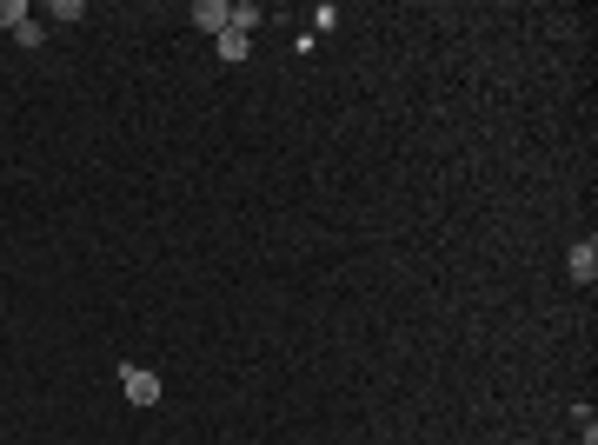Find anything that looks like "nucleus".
<instances>
[{
	"instance_id": "nucleus-1",
	"label": "nucleus",
	"mask_w": 598,
	"mask_h": 445,
	"mask_svg": "<svg viewBox=\"0 0 598 445\" xmlns=\"http://www.w3.org/2000/svg\"><path fill=\"white\" fill-rule=\"evenodd\" d=\"M120 386H127L133 406H160V379H153L147 366H120Z\"/></svg>"
},
{
	"instance_id": "nucleus-2",
	"label": "nucleus",
	"mask_w": 598,
	"mask_h": 445,
	"mask_svg": "<svg viewBox=\"0 0 598 445\" xmlns=\"http://www.w3.org/2000/svg\"><path fill=\"white\" fill-rule=\"evenodd\" d=\"M565 266H572V279H579V286H592V279H598V240H579Z\"/></svg>"
},
{
	"instance_id": "nucleus-3",
	"label": "nucleus",
	"mask_w": 598,
	"mask_h": 445,
	"mask_svg": "<svg viewBox=\"0 0 598 445\" xmlns=\"http://www.w3.org/2000/svg\"><path fill=\"white\" fill-rule=\"evenodd\" d=\"M193 27L200 34H226V0H193Z\"/></svg>"
},
{
	"instance_id": "nucleus-4",
	"label": "nucleus",
	"mask_w": 598,
	"mask_h": 445,
	"mask_svg": "<svg viewBox=\"0 0 598 445\" xmlns=\"http://www.w3.org/2000/svg\"><path fill=\"white\" fill-rule=\"evenodd\" d=\"M213 47H220V60H246V47H253V40H246L240 27H226V34H213Z\"/></svg>"
},
{
	"instance_id": "nucleus-5",
	"label": "nucleus",
	"mask_w": 598,
	"mask_h": 445,
	"mask_svg": "<svg viewBox=\"0 0 598 445\" xmlns=\"http://www.w3.org/2000/svg\"><path fill=\"white\" fill-rule=\"evenodd\" d=\"M226 27H240V34H253V27H260V7H253V0H240V7H226Z\"/></svg>"
},
{
	"instance_id": "nucleus-6",
	"label": "nucleus",
	"mask_w": 598,
	"mask_h": 445,
	"mask_svg": "<svg viewBox=\"0 0 598 445\" xmlns=\"http://www.w3.org/2000/svg\"><path fill=\"white\" fill-rule=\"evenodd\" d=\"M20 20H27V0H0V27H7V34H14Z\"/></svg>"
}]
</instances>
